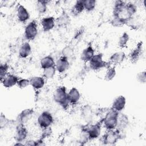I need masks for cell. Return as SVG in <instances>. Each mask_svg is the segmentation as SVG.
I'll return each mask as SVG.
<instances>
[{"instance_id":"b9f144b4","label":"cell","mask_w":146,"mask_h":146,"mask_svg":"<svg viewBox=\"0 0 146 146\" xmlns=\"http://www.w3.org/2000/svg\"><path fill=\"white\" fill-rule=\"evenodd\" d=\"M45 143L44 142V140L41 138L38 139L37 140H35V146H41L44 145Z\"/></svg>"},{"instance_id":"7c38bea8","label":"cell","mask_w":146,"mask_h":146,"mask_svg":"<svg viewBox=\"0 0 146 146\" xmlns=\"http://www.w3.org/2000/svg\"><path fill=\"white\" fill-rule=\"evenodd\" d=\"M80 114L82 117L87 123V124L92 123L94 115L95 113L91 106L87 104L83 105L80 109Z\"/></svg>"},{"instance_id":"d6a6232c","label":"cell","mask_w":146,"mask_h":146,"mask_svg":"<svg viewBox=\"0 0 146 146\" xmlns=\"http://www.w3.org/2000/svg\"><path fill=\"white\" fill-rule=\"evenodd\" d=\"M57 71L55 66L43 70V76L45 79H51L54 78Z\"/></svg>"},{"instance_id":"ffe728a7","label":"cell","mask_w":146,"mask_h":146,"mask_svg":"<svg viewBox=\"0 0 146 146\" xmlns=\"http://www.w3.org/2000/svg\"><path fill=\"white\" fill-rule=\"evenodd\" d=\"M126 102V98L124 96L119 95L113 100L111 108L118 112H122L125 107Z\"/></svg>"},{"instance_id":"e575fe53","label":"cell","mask_w":146,"mask_h":146,"mask_svg":"<svg viewBox=\"0 0 146 146\" xmlns=\"http://www.w3.org/2000/svg\"><path fill=\"white\" fill-rule=\"evenodd\" d=\"M95 0H83L84 10L87 12H91L95 10L96 6Z\"/></svg>"},{"instance_id":"f35d334b","label":"cell","mask_w":146,"mask_h":146,"mask_svg":"<svg viewBox=\"0 0 146 146\" xmlns=\"http://www.w3.org/2000/svg\"><path fill=\"white\" fill-rule=\"evenodd\" d=\"M52 131L51 127H47L46 128H43V129H42V132L41 133L40 138H41L43 140H44V139L50 137L52 135Z\"/></svg>"},{"instance_id":"5bb4252c","label":"cell","mask_w":146,"mask_h":146,"mask_svg":"<svg viewBox=\"0 0 146 146\" xmlns=\"http://www.w3.org/2000/svg\"><path fill=\"white\" fill-rule=\"evenodd\" d=\"M16 16L18 21L23 23L27 22L30 17L27 9L21 4H18L17 6Z\"/></svg>"},{"instance_id":"8fae6325","label":"cell","mask_w":146,"mask_h":146,"mask_svg":"<svg viewBox=\"0 0 146 146\" xmlns=\"http://www.w3.org/2000/svg\"><path fill=\"white\" fill-rule=\"evenodd\" d=\"M126 58V54L123 51H118L112 53L109 58L110 65L116 66L122 64Z\"/></svg>"},{"instance_id":"e0dca14e","label":"cell","mask_w":146,"mask_h":146,"mask_svg":"<svg viewBox=\"0 0 146 146\" xmlns=\"http://www.w3.org/2000/svg\"><path fill=\"white\" fill-rule=\"evenodd\" d=\"M67 97L70 106H75L79 103L81 99V94L79 90L73 87L67 92Z\"/></svg>"},{"instance_id":"277c9868","label":"cell","mask_w":146,"mask_h":146,"mask_svg":"<svg viewBox=\"0 0 146 146\" xmlns=\"http://www.w3.org/2000/svg\"><path fill=\"white\" fill-rule=\"evenodd\" d=\"M38 34V25L36 20L30 21L24 29V37L26 40L31 41L34 40Z\"/></svg>"},{"instance_id":"8d00e7d4","label":"cell","mask_w":146,"mask_h":146,"mask_svg":"<svg viewBox=\"0 0 146 146\" xmlns=\"http://www.w3.org/2000/svg\"><path fill=\"white\" fill-rule=\"evenodd\" d=\"M9 65L7 63H1L0 64V78L1 80L4 78V77L8 74L9 70Z\"/></svg>"},{"instance_id":"f1b7e54d","label":"cell","mask_w":146,"mask_h":146,"mask_svg":"<svg viewBox=\"0 0 146 146\" xmlns=\"http://www.w3.org/2000/svg\"><path fill=\"white\" fill-rule=\"evenodd\" d=\"M49 1L38 0L36 1L35 4V9L36 12L39 14H44L48 9Z\"/></svg>"},{"instance_id":"ab89813d","label":"cell","mask_w":146,"mask_h":146,"mask_svg":"<svg viewBox=\"0 0 146 146\" xmlns=\"http://www.w3.org/2000/svg\"><path fill=\"white\" fill-rule=\"evenodd\" d=\"M136 79L139 83L145 84L146 82V71L144 70L138 72L136 75Z\"/></svg>"},{"instance_id":"7402d4cb","label":"cell","mask_w":146,"mask_h":146,"mask_svg":"<svg viewBox=\"0 0 146 146\" xmlns=\"http://www.w3.org/2000/svg\"><path fill=\"white\" fill-rule=\"evenodd\" d=\"M126 2V1L119 0L115 1L113 2L112 7V17H124V13Z\"/></svg>"},{"instance_id":"74e56055","label":"cell","mask_w":146,"mask_h":146,"mask_svg":"<svg viewBox=\"0 0 146 146\" xmlns=\"http://www.w3.org/2000/svg\"><path fill=\"white\" fill-rule=\"evenodd\" d=\"M17 87L20 89H24L30 86V79L27 78H19L17 84Z\"/></svg>"},{"instance_id":"d590c367","label":"cell","mask_w":146,"mask_h":146,"mask_svg":"<svg viewBox=\"0 0 146 146\" xmlns=\"http://www.w3.org/2000/svg\"><path fill=\"white\" fill-rule=\"evenodd\" d=\"M13 120L8 119L3 113H1L0 116V128L1 129H5L11 124Z\"/></svg>"},{"instance_id":"30bf717a","label":"cell","mask_w":146,"mask_h":146,"mask_svg":"<svg viewBox=\"0 0 146 146\" xmlns=\"http://www.w3.org/2000/svg\"><path fill=\"white\" fill-rule=\"evenodd\" d=\"M34 113V110L33 108H28L23 110L17 116L16 120L17 124L25 125L30 120Z\"/></svg>"},{"instance_id":"6da1fadb","label":"cell","mask_w":146,"mask_h":146,"mask_svg":"<svg viewBox=\"0 0 146 146\" xmlns=\"http://www.w3.org/2000/svg\"><path fill=\"white\" fill-rule=\"evenodd\" d=\"M67 92L65 86H60L55 90L53 94L54 102L64 110H67L70 106L68 100Z\"/></svg>"},{"instance_id":"7a4b0ae2","label":"cell","mask_w":146,"mask_h":146,"mask_svg":"<svg viewBox=\"0 0 146 146\" xmlns=\"http://www.w3.org/2000/svg\"><path fill=\"white\" fill-rule=\"evenodd\" d=\"M119 112L115 110L109 108L103 117L101 119L102 125L106 131L113 130L116 128Z\"/></svg>"},{"instance_id":"cb8c5ba5","label":"cell","mask_w":146,"mask_h":146,"mask_svg":"<svg viewBox=\"0 0 146 146\" xmlns=\"http://www.w3.org/2000/svg\"><path fill=\"white\" fill-rule=\"evenodd\" d=\"M30 83L34 90H39L44 86L46 79L43 76H34L30 78Z\"/></svg>"},{"instance_id":"52a82bcc","label":"cell","mask_w":146,"mask_h":146,"mask_svg":"<svg viewBox=\"0 0 146 146\" xmlns=\"http://www.w3.org/2000/svg\"><path fill=\"white\" fill-rule=\"evenodd\" d=\"M54 122L52 113L48 111H43L37 118V123L42 129L50 127Z\"/></svg>"},{"instance_id":"d6986e66","label":"cell","mask_w":146,"mask_h":146,"mask_svg":"<svg viewBox=\"0 0 146 146\" xmlns=\"http://www.w3.org/2000/svg\"><path fill=\"white\" fill-rule=\"evenodd\" d=\"M19 79V78L16 75L9 73L1 80V82L5 88H11L17 84Z\"/></svg>"},{"instance_id":"7bdbcfd3","label":"cell","mask_w":146,"mask_h":146,"mask_svg":"<svg viewBox=\"0 0 146 146\" xmlns=\"http://www.w3.org/2000/svg\"><path fill=\"white\" fill-rule=\"evenodd\" d=\"M24 145H29V146H35V140H26L24 142Z\"/></svg>"},{"instance_id":"ba28073f","label":"cell","mask_w":146,"mask_h":146,"mask_svg":"<svg viewBox=\"0 0 146 146\" xmlns=\"http://www.w3.org/2000/svg\"><path fill=\"white\" fill-rule=\"evenodd\" d=\"M144 51V44L139 41L129 54V59L132 63H136L141 58Z\"/></svg>"},{"instance_id":"83f0119b","label":"cell","mask_w":146,"mask_h":146,"mask_svg":"<svg viewBox=\"0 0 146 146\" xmlns=\"http://www.w3.org/2000/svg\"><path fill=\"white\" fill-rule=\"evenodd\" d=\"M55 61L54 59V58L50 55H46L41 58L39 62V64L40 68L43 70L46 68L52 67L55 66Z\"/></svg>"},{"instance_id":"9a60e30c","label":"cell","mask_w":146,"mask_h":146,"mask_svg":"<svg viewBox=\"0 0 146 146\" xmlns=\"http://www.w3.org/2000/svg\"><path fill=\"white\" fill-rule=\"evenodd\" d=\"M70 60L64 56H60L55 61V67L59 74L65 73L70 67Z\"/></svg>"},{"instance_id":"ee69618b","label":"cell","mask_w":146,"mask_h":146,"mask_svg":"<svg viewBox=\"0 0 146 146\" xmlns=\"http://www.w3.org/2000/svg\"><path fill=\"white\" fill-rule=\"evenodd\" d=\"M14 145L15 146H18V145H24V143H22V142H16L14 144Z\"/></svg>"},{"instance_id":"ac0fdd59","label":"cell","mask_w":146,"mask_h":146,"mask_svg":"<svg viewBox=\"0 0 146 146\" xmlns=\"http://www.w3.org/2000/svg\"><path fill=\"white\" fill-rule=\"evenodd\" d=\"M95 54V50L92 44H88L81 52L80 60L84 63H88Z\"/></svg>"},{"instance_id":"44dd1931","label":"cell","mask_w":146,"mask_h":146,"mask_svg":"<svg viewBox=\"0 0 146 146\" xmlns=\"http://www.w3.org/2000/svg\"><path fill=\"white\" fill-rule=\"evenodd\" d=\"M129 123L128 116L122 112H119L117 126L115 129L120 131H126Z\"/></svg>"},{"instance_id":"3957f363","label":"cell","mask_w":146,"mask_h":146,"mask_svg":"<svg viewBox=\"0 0 146 146\" xmlns=\"http://www.w3.org/2000/svg\"><path fill=\"white\" fill-rule=\"evenodd\" d=\"M88 63L89 68L93 71H99L110 66L108 62L104 60L103 54L102 52L95 53Z\"/></svg>"},{"instance_id":"5b68a950","label":"cell","mask_w":146,"mask_h":146,"mask_svg":"<svg viewBox=\"0 0 146 146\" xmlns=\"http://www.w3.org/2000/svg\"><path fill=\"white\" fill-rule=\"evenodd\" d=\"M102 127V121L101 119L96 123L87 125L86 129L90 140H94L100 137Z\"/></svg>"},{"instance_id":"2e32d148","label":"cell","mask_w":146,"mask_h":146,"mask_svg":"<svg viewBox=\"0 0 146 146\" xmlns=\"http://www.w3.org/2000/svg\"><path fill=\"white\" fill-rule=\"evenodd\" d=\"M71 22L70 15L66 11H62L55 18L56 25L60 28H64L68 26Z\"/></svg>"},{"instance_id":"1f68e13d","label":"cell","mask_w":146,"mask_h":146,"mask_svg":"<svg viewBox=\"0 0 146 146\" xmlns=\"http://www.w3.org/2000/svg\"><path fill=\"white\" fill-rule=\"evenodd\" d=\"M130 36L128 33L124 32L119 36L117 41V46L120 48H124L127 47L129 40Z\"/></svg>"},{"instance_id":"60d3db41","label":"cell","mask_w":146,"mask_h":146,"mask_svg":"<svg viewBox=\"0 0 146 146\" xmlns=\"http://www.w3.org/2000/svg\"><path fill=\"white\" fill-rule=\"evenodd\" d=\"M84 33V29L83 28L81 27V28L78 29L74 34V39H75V40L80 39L83 36Z\"/></svg>"},{"instance_id":"d4e9b609","label":"cell","mask_w":146,"mask_h":146,"mask_svg":"<svg viewBox=\"0 0 146 146\" xmlns=\"http://www.w3.org/2000/svg\"><path fill=\"white\" fill-rule=\"evenodd\" d=\"M32 48L30 43L27 41L22 43L18 50V55L21 58L25 59L28 58L31 54Z\"/></svg>"},{"instance_id":"4dcf8cb0","label":"cell","mask_w":146,"mask_h":146,"mask_svg":"<svg viewBox=\"0 0 146 146\" xmlns=\"http://www.w3.org/2000/svg\"><path fill=\"white\" fill-rule=\"evenodd\" d=\"M116 70L115 66L110 65L106 70L105 74L104 75V79L106 82L112 81L116 75Z\"/></svg>"},{"instance_id":"836d02e7","label":"cell","mask_w":146,"mask_h":146,"mask_svg":"<svg viewBox=\"0 0 146 146\" xmlns=\"http://www.w3.org/2000/svg\"><path fill=\"white\" fill-rule=\"evenodd\" d=\"M61 54V56L66 57L70 60L74 55V50L71 46L67 45L62 50Z\"/></svg>"},{"instance_id":"4316f807","label":"cell","mask_w":146,"mask_h":146,"mask_svg":"<svg viewBox=\"0 0 146 146\" xmlns=\"http://www.w3.org/2000/svg\"><path fill=\"white\" fill-rule=\"evenodd\" d=\"M84 11L83 0H78L75 2L70 10V15L72 17H77Z\"/></svg>"},{"instance_id":"f546056e","label":"cell","mask_w":146,"mask_h":146,"mask_svg":"<svg viewBox=\"0 0 146 146\" xmlns=\"http://www.w3.org/2000/svg\"><path fill=\"white\" fill-rule=\"evenodd\" d=\"M127 18L123 17H112L110 21V24L113 27L120 28L125 25Z\"/></svg>"},{"instance_id":"4fadbf2b","label":"cell","mask_w":146,"mask_h":146,"mask_svg":"<svg viewBox=\"0 0 146 146\" xmlns=\"http://www.w3.org/2000/svg\"><path fill=\"white\" fill-rule=\"evenodd\" d=\"M40 25L44 32H48L52 30L55 26V18L53 16H46L40 21Z\"/></svg>"},{"instance_id":"8992f818","label":"cell","mask_w":146,"mask_h":146,"mask_svg":"<svg viewBox=\"0 0 146 146\" xmlns=\"http://www.w3.org/2000/svg\"><path fill=\"white\" fill-rule=\"evenodd\" d=\"M120 140V137L116 129L106 131L101 137V141L104 145H115Z\"/></svg>"},{"instance_id":"9c48e42d","label":"cell","mask_w":146,"mask_h":146,"mask_svg":"<svg viewBox=\"0 0 146 146\" xmlns=\"http://www.w3.org/2000/svg\"><path fill=\"white\" fill-rule=\"evenodd\" d=\"M29 131L25 125L17 124L15 126V131L14 136L15 142L24 143L28 136Z\"/></svg>"},{"instance_id":"603a6c76","label":"cell","mask_w":146,"mask_h":146,"mask_svg":"<svg viewBox=\"0 0 146 146\" xmlns=\"http://www.w3.org/2000/svg\"><path fill=\"white\" fill-rule=\"evenodd\" d=\"M125 25L128 26L131 29L133 30H138L142 27L143 22L139 16L135 15L129 18H126Z\"/></svg>"},{"instance_id":"484cf974","label":"cell","mask_w":146,"mask_h":146,"mask_svg":"<svg viewBox=\"0 0 146 146\" xmlns=\"http://www.w3.org/2000/svg\"><path fill=\"white\" fill-rule=\"evenodd\" d=\"M137 6L133 2H127L125 6L124 17L129 18L136 14Z\"/></svg>"}]
</instances>
